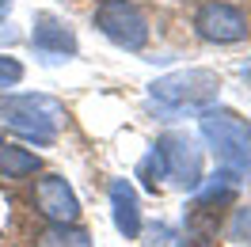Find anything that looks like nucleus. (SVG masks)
<instances>
[{
  "label": "nucleus",
  "instance_id": "obj_3",
  "mask_svg": "<svg viewBox=\"0 0 251 247\" xmlns=\"http://www.w3.org/2000/svg\"><path fill=\"white\" fill-rule=\"evenodd\" d=\"M221 92V76L209 73V69H179V73H168L160 76L149 95L156 99L160 107H172V110H198L209 107Z\"/></svg>",
  "mask_w": 251,
  "mask_h": 247
},
{
  "label": "nucleus",
  "instance_id": "obj_2",
  "mask_svg": "<svg viewBox=\"0 0 251 247\" xmlns=\"http://www.w3.org/2000/svg\"><path fill=\"white\" fill-rule=\"evenodd\" d=\"M0 122L12 125L34 145H53L65 122V107L50 95H4L0 99Z\"/></svg>",
  "mask_w": 251,
  "mask_h": 247
},
{
  "label": "nucleus",
  "instance_id": "obj_4",
  "mask_svg": "<svg viewBox=\"0 0 251 247\" xmlns=\"http://www.w3.org/2000/svg\"><path fill=\"white\" fill-rule=\"evenodd\" d=\"M95 27L103 38H110L118 49L137 53L149 42V19L141 16V8L133 0H103L95 8Z\"/></svg>",
  "mask_w": 251,
  "mask_h": 247
},
{
  "label": "nucleus",
  "instance_id": "obj_10",
  "mask_svg": "<svg viewBox=\"0 0 251 247\" xmlns=\"http://www.w3.org/2000/svg\"><path fill=\"white\" fill-rule=\"evenodd\" d=\"M34 247H92V236L84 228H76L73 221L69 224H53L50 221V228H42L34 236Z\"/></svg>",
  "mask_w": 251,
  "mask_h": 247
},
{
  "label": "nucleus",
  "instance_id": "obj_5",
  "mask_svg": "<svg viewBox=\"0 0 251 247\" xmlns=\"http://www.w3.org/2000/svg\"><path fill=\"white\" fill-rule=\"evenodd\" d=\"M194 31L205 42H217V46H232V42H244L248 38V16L236 8V4H225V0H205L194 12Z\"/></svg>",
  "mask_w": 251,
  "mask_h": 247
},
{
  "label": "nucleus",
  "instance_id": "obj_8",
  "mask_svg": "<svg viewBox=\"0 0 251 247\" xmlns=\"http://www.w3.org/2000/svg\"><path fill=\"white\" fill-rule=\"evenodd\" d=\"M31 42L34 49H42V53H53V57H73L76 53V34L73 27L57 16H38L34 19V31H31Z\"/></svg>",
  "mask_w": 251,
  "mask_h": 247
},
{
  "label": "nucleus",
  "instance_id": "obj_7",
  "mask_svg": "<svg viewBox=\"0 0 251 247\" xmlns=\"http://www.w3.org/2000/svg\"><path fill=\"white\" fill-rule=\"evenodd\" d=\"M34 209L53 224H69V221L80 217V201L61 175H42L34 183Z\"/></svg>",
  "mask_w": 251,
  "mask_h": 247
},
{
  "label": "nucleus",
  "instance_id": "obj_13",
  "mask_svg": "<svg viewBox=\"0 0 251 247\" xmlns=\"http://www.w3.org/2000/svg\"><path fill=\"white\" fill-rule=\"evenodd\" d=\"M137 175L145 179V186H152V190H156V183L164 179V160H160V148H152V152L137 164Z\"/></svg>",
  "mask_w": 251,
  "mask_h": 247
},
{
  "label": "nucleus",
  "instance_id": "obj_12",
  "mask_svg": "<svg viewBox=\"0 0 251 247\" xmlns=\"http://www.w3.org/2000/svg\"><path fill=\"white\" fill-rule=\"evenodd\" d=\"M228 240L251 247V205H240L232 213V221H228Z\"/></svg>",
  "mask_w": 251,
  "mask_h": 247
},
{
  "label": "nucleus",
  "instance_id": "obj_16",
  "mask_svg": "<svg viewBox=\"0 0 251 247\" xmlns=\"http://www.w3.org/2000/svg\"><path fill=\"white\" fill-rule=\"evenodd\" d=\"M8 8H12V0H0V16H4V12H8Z\"/></svg>",
  "mask_w": 251,
  "mask_h": 247
},
{
  "label": "nucleus",
  "instance_id": "obj_6",
  "mask_svg": "<svg viewBox=\"0 0 251 247\" xmlns=\"http://www.w3.org/2000/svg\"><path fill=\"white\" fill-rule=\"evenodd\" d=\"M164 160V179H175L179 186H202V148L187 133H168L156 141Z\"/></svg>",
  "mask_w": 251,
  "mask_h": 247
},
{
  "label": "nucleus",
  "instance_id": "obj_1",
  "mask_svg": "<svg viewBox=\"0 0 251 247\" xmlns=\"http://www.w3.org/2000/svg\"><path fill=\"white\" fill-rule=\"evenodd\" d=\"M202 137L217 152V164L232 171L240 183L251 175V125L244 118H236L232 110L202 107Z\"/></svg>",
  "mask_w": 251,
  "mask_h": 247
},
{
  "label": "nucleus",
  "instance_id": "obj_11",
  "mask_svg": "<svg viewBox=\"0 0 251 247\" xmlns=\"http://www.w3.org/2000/svg\"><path fill=\"white\" fill-rule=\"evenodd\" d=\"M38 171V156L27 152V148H16V145H0V175L4 179H23Z\"/></svg>",
  "mask_w": 251,
  "mask_h": 247
},
{
  "label": "nucleus",
  "instance_id": "obj_15",
  "mask_svg": "<svg viewBox=\"0 0 251 247\" xmlns=\"http://www.w3.org/2000/svg\"><path fill=\"white\" fill-rule=\"evenodd\" d=\"M240 76H244V80H251V61L244 65V69H240Z\"/></svg>",
  "mask_w": 251,
  "mask_h": 247
},
{
  "label": "nucleus",
  "instance_id": "obj_14",
  "mask_svg": "<svg viewBox=\"0 0 251 247\" xmlns=\"http://www.w3.org/2000/svg\"><path fill=\"white\" fill-rule=\"evenodd\" d=\"M19 80H23V65L16 57H4L0 53V88H16Z\"/></svg>",
  "mask_w": 251,
  "mask_h": 247
},
{
  "label": "nucleus",
  "instance_id": "obj_9",
  "mask_svg": "<svg viewBox=\"0 0 251 247\" xmlns=\"http://www.w3.org/2000/svg\"><path fill=\"white\" fill-rule=\"evenodd\" d=\"M110 209H114V228L122 232L126 240H137V236H141V205H137V190L126 183V179H114V183H110Z\"/></svg>",
  "mask_w": 251,
  "mask_h": 247
}]
</instances>
